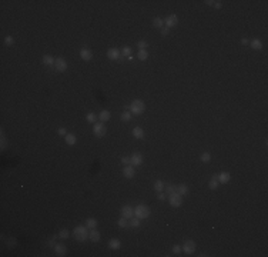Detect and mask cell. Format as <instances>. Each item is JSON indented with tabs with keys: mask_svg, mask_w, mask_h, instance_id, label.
Listing matches in <instances>:
<instances>
[{
	"mask_svg": "<svg viewBox=\"0 0 268 257\" xmlns=\"http://www.w3.org/2000/svg\"><path fill=\"white\" fill-rule=\"evenodd\" d=\"M177 193L181 194V196H185L188 193V187L185 184H180V186H177Z\"/></svg>",
	"mask_w": 268,
	"mask_h": 257,
	"instance_id": "23",
	"label": "cell"
},
{
	"mask_svg": "<svg viewBox=\"0 0 268 257\" xmlns=\"http://www.w3.org/2000/svg\"><path fill=\"white\" fill-rule=\"evenodd\" d=\"M99 119H100V121H107V120H110V112L108 110H103V112H100V114H99Z\"/></svg>",
	"mask_w": 268,
	"mask_h": 257,
	"instance_id": "21",
	"label": "cell"
},
{
	"mask_svg": "<svg viewBox=\"0 0 268 257\" xmlns=\"http://www.w3.org/2000/svg\"><path fill=\"white\" fill-rule=\"evenodd\" d=\"M54 240H56V236H54L53 239L49 240V247H54Z\"/></svg>",
	"mask_w": 268,
	"mask_h": 257,
	"instance_id": "43",
	"label": "cell"
},
{
	"mask_svg": "<svg viewBox=\"0 0 268 257\" xmlns=\"http://www.w3.org/2000/svg\"><path fill=\"white\" fill-rule=\"evenodd\" d=\"M130 161H131V164L133 166H140L141 163H143V156L138 153H134L131 157H130Z\"/></svg>",
	"mask_w": 268,
	"mask_h": 257,
	"instance_id": "13",
	"label": "cell"
},
{
	"mask_svg": "<svg viewBox=\"0 0 268 257\" xmlns=\"http://www.w3.org/2000/svg\"><path fill=\"white\" fill-rule=\"evenodd\" d=\"M86 226H87V229H96L97 227V220L96 219H87Z\"/></svg>",
	"mask_w": 268,
	"mask_h": 257,
	"instance_id": "25",
	"label": "cell"
},
{
	"mask_svg": "<svg viewBox=\"0 0 268 257\" xmlns=\"http://www.w3.org/2000/svg\"><path fill=\"white\" fill-rule=\"evenodd\" d=\"M106 132H107V129H106V126L103 124V121H97V123L94 124V127H93V133H94L97 137L106 136Z\"/></svg>",
	"mask_w": 268,
	"mask_h": 257,
	"instance_id": "5",
	"label": "cell"
},
{
	"mask_svg": "<svg viewBox=\"0 0 268 257\" xmlns=\"http://www.w3.org/2000/svg\"><path fill=\"white\" fill-rule=\"evenodd\" d=\"M137 57H138L140 60H147V59H149V51L147 50H138Z\"/></svg>",
	"mask_w": 268,
	"mask_h": 257,
	"instance_id": "26",
	"label": "cell"
},
{
	"mask_svg": "<svg viewBox=\"0 0 268 257\" xmlns=\"http://www.w3.org/2000/svg\"><path fill=\"white\" fill-rule=\"evenodd\" d=\"M4 42H6L7 46H12V44H13V37H12V36H7V37L4 39Z\"/></svg>",
	"mask_w": 268,
	"mask_h": 257,
	"instance_id": "39",
	"label": "cell"
},
{
	"mask_svg": "<svg viewBox=\"0 0 268 257\" xmlns=\"http://www.w3.org/2000/svg\"><path fill=\"white\" fill-rule=\"evenodd\" d=\"M205 3H207V4H210V6H213V4H214V1H211V0H207Z\"/></svg>",
	"mask_w": 268,
	"mask_h": 257,
	"instance_id": "47",
	"label": "cell"
},
{
	"mask_svg": "<svg viewBox=\"0 0 268 257\" xmlns=\"http://www.w3.org/2000/svg\"><path fill=\"white\" fill-rule=\"evenodd\" d=\"M117 224H118V227L124 229V227H127V226H128V219H126V217H121V219L117 222Z\"/></svg>",
	"mask_w": 268,
	"mask_h": 257,
	"instance_id": "29",
	"label": "cell"
},
{
	"mask_svg": "<svg viewBox=\"0 0 268 257\" xmlns=\"http://www.w3.org/2000/svg\"><path fill=\"white\" fill-rule=\"evenodd\" d=\"M54 62H56V59H54L53 56H49V54L43 56V64H47V66H54Z\"/></svg>",
	"mask_w": 268,
	"mask_h": 257,
	"instance_id": "18",
	"label": "cell"
},
{
	"mask_svg": "<svg viewBox=\"0 0 268 257\" xmlns=\"http://www.w3.org/2000/svg\"><path fill=\"white\" fill-rule=\"evenodd\" d=\"M218 180V183H221V184H227L228 181H230V179H231V176H230V173H227V171H222V173H220L218 176H216Z\"/></svg>",
	"mask_w": 268,
	"mask_h": 257,
	"instance_id": "9",
	"label": "cell"
},
{
	"mask_svg": "<svg viewBox=\"0 0 268 257\" xmlns=\"http://www.w3.org/2000/svg\"><path fill=\"white\" fill-rule=\"evenodd\" d=\"M134 216L138 217L140 220L149 219L150 217V209L146 204H138L137 207H134Z\"/></svg>",
	"mask_w": 268,
	"mask_h": 257,
	"instance_id": "2",
	"label": "cell"
},
{
	"mask_svg": "<svg viewBox=\"0 0 268 257\" xmlns=\"http://www.w3.org/2000/svg\"><path fill=\"white\" fill-rule=\"evenodd\" d=\"M183 251L185 254H193L195 251V243L193 240H187L184 243V246H183Z\"/></svg>",
	"mask_w": 268,
	"mask_h": 257,
	"instance_id": "7",
	"label": "cell"
},
{
	"mask_svg": "<svg viewBox=\"0 0 268 257\" xmlns=\"http://www.w3.org/2000/svg\"><path fill=\"white\" fill-rule=\"evenodd\" d=\"M88 239L91 240L93 243H96V241L100 240V233H99L96 229H91V231H90V234H88Z\"/></svg>",
	"mask_w": 268,
	"mask_h": 257,
	"instance_id": "16",
	"label": "cell"
},
{
	"mask_svg": "<svg viewBox=\"0 0 268 257\" xmlns=\"http://www.w3.org/2000/svg\"><path fill=\"white\" fill-rule=\"evenodd\" d=\"M64 139H66V143L68 146H74L77 143V137L74 136V134H67Z\"/></svg>",
	"mask_w": 268,
	"mask_h": 257,
	"instance_id": "20",
	"label": "cell"
},
{
	"mask_svg": "<svg viewBox=\"0 0 268 257\" xmlns=\"http://www.w3.org/2000/svg\"><path fill=\"white\" fill-rule=\"evenodd\" d=\"M86 119H87V121L93 123V121H96V114H93V113H88V114L86 116Z\"/></svg>",
	"mask_w": 268,
	"mask_h": 257,
	"instance_id": "37",
	"label": "cell"
},
{
	"mask_svg": "<svg viewBox=\"0 0 268 257\" xmlns=\"http://www.w3.org/2000/svg\"><path fill=\"white\" fill-rule=\"evenodd\" d=\"M222 4H221V1L220 0H217V1H214V7H217V9H220Z\"/></svg>",
	"mask_w": 268,
	"mask_h": 257,
	"instance_id": "44",
	"label": "cell"
},
{
	"mask_svg": "<svg viewBox=\"0 0 268 257\" xmlns=\"http://www.w3.org/2000/svg\"><path fill=\"white\" fill-rule=\"evenodd\" d=\"M166 190H167V194H171V193L177 191V186H174V184H168Z\"/></svg>",
	"mask_w": 268,
	"mask_h": 257,
	"instance_id": "36",
	"label": "cell"
},
{
	"mask_svg": "<svg viewBox=\"0 0 268 257\" xmlns=\"http://www.w3.org/2000/svg\"><path fill=\"white\" fill-rule=\"evenodd\" d=\"M177 24H178V17L175 15H171V16H168L166 19V27H168V29H171V27H174Z\"/></svg>",
	"mask_w": 268,
	"mask_h": 257,
	"instance_id": "10",
	"label": "cell"
},
{
	"mask_svg": "<svg viewBox=\"0 0 268 257\" xmlns=\"http://www.w3.org/2000/svg\"><path fill=\"white\" fill-rule=\"evenodd\" d=\"M121 163L123 164H130L131 161H130V157H121Z\"/></svg>",
	"mask_w": 268,
	"mask_h": 257,
	"instance_id": "41",
	"label": "cell"
},
{
	"mask_svg": "<svg viewBox=\"0 0 268 257\" xmlns=\"http://www.w3.org/2000/svg\"><path fill=\"white\" fill-rule=\"evenodd\" d=\"M251 47L254 49V50H261V49H262V43H261V40L254 39V40L251 42Z\"/></svg>",
	"mask_w": 268,
	"mask_h": 257,
	"instance_id": "22",
	"label": "cell"
},
{
	"mask_svg": "<svg viewBox=\"0 0 268 257\" xmlns=\"http://www.w3.org/2000/svg\"><path fill=\"white\" fill-rule=\"evenodd\" d=\"M68 234H70V233H68V230H66V229H63V230H61V231L59 233V237H60V239H63V240H64V239H67V237H68Z\"/></svg>",
	"mask_w": 268,
	"mask_h": 257,
	"instance_id": "34",
	"label": "cell"
},
{
	"mask_svg": "<svg viewBox=\"0 0 268 257\" xmlns=\"http://www.w3.org/2000/svg\"><path fill=\"white\" fill-rule=\"evenodd\" d=\"M128 226H131V227H138V226H140V219L135 217V216H133L131 219H128Z\"/></svg>",
	"mask_w": 268,
	"mask_h": 257,
	"instance_id": "24",
	"label": "cell"
},
{
	"mask_svg": "<svg viewBox=\"0 0 268 257\" xmlns=\"http://www.w3.org/2000/svg\"><path fill=\"white\" fill-rule=\"evenodd\" d=\"M57 133H59L60 136H64V137L67 136V132H66V129H64V127H60V129L57 130Z\"/></svg>",
	"mask_w": 268,
	"mask_h": 257,
	"instance_id": "40",
	"label": "cell"
},
{
	"mask_svg": "<svg viewBox=\"0 0 268 257\" xmlns=\"http://www.w3.org/2000/svg\"><path fill=\"white\" fill-rule=\"evenodd\" d=\"M121 120H123V121H130V120H131V113H130V112H124V113L121 114Z\"/></svg>",
	"mask_w": 268,
	"mask_h": 257,
	"instance_id": "32",
	"label": "cell"
},
{
	"mask_svg": "<svg viewBox=\"0 0 268 257\" xmlns=\"http://www.w3.org/2000/svg\"><path fill=\"white\" fill-rule=\"evenodd\" d=\"M163 23H164V21H163L160 17H155V19L153 20V26L157 27V29H161V27H163Z\"/></svg>",
	"mask_w": 268,
	"mask_h": 257,
	"instance_id": "27",
	"label": "cell"
},
{
	"mask_svg": "<svg viewBox=\"0 0 268 257\" xmlns=\"http://www.w3.org/2000/svg\"><path fill=\"white\" fill-rule=\"evenodd\" d=\"M134 216V207L133 206H124L121 209V217H126V219H131Z\"/></svg>",
	"mask_w": 268,
	"mask_h": 257,
	"instance_id": "8",
	"label": "cell"
},
{
	"mask_svg": "<svg viewBox=\"0 0 268 257\" xmlns=\"http://www.w3.org/2000/svg\"><path fill=\"white\" fill-rule=\"evenodd\" d=\"M241 43H242V44H248V40H247V39H242Z\"/></svg>",
	"mask_w": 268,
	"mask_h": 257,
	"instance_id": "46",
	"label": "cell"
},
{
	"mask_svg": "<svg viewBox=\"0 0 268 257\" xmlns=\"http://www.w3.org/2000/svg\"><path fill=\"white\" fill-rule=\"evenodd\" d=\"M163 188H164V183H163L161 180H157V181L154 183V190H155V191H161Z\"/></svg>",
	"mask_w": 268,
	"mask_h": 257,
	"instance_id": "30",
	"label": "cell"
},
{
	"mask_svg": "<svg viewBox=\"0 0 268 257\" xmlns=\"http://www.w3.org/2000/svg\"><path fill=\"white\" fill-rule=\"evenodd\" d=\"M133 136L135 137V139H143V137H144V130H143L141 127H134Z\"/></svg>",
	"mask_w": 268,
	"mask_h": 257,
	"instance_id": "19",
	"label": "cell"
},
{
	"mask_svg": "<svg viewBox=\"0 0 268 257\" xmlns=\"http://www.w3.org/2000/svg\"><path fill=\"white\" fill-rule=\"evenodd\" d=\"M181 251H183V247H181V246H178V244L173 246V253H174V254H180Z\"/></svg>",
	"mask_w": 268,
	"mask_h": 257,
	"instance_id": "35",
	"label": "cell"
},
{
	"mask_svg": "<svg viewBox=\"0 0 268 257\" xmlns=\"http://www.w3.org/2000/svg\"><path fill=\"white\" fill-rule=\"evenodd\" d=\"M200 159H201V161H202V163H208V161L211 160V154L210 153H202Z\"/></svg>",
	"mask_w": 268,
	"mask_h": 257,
	"instance_id": "31",
	"label": "cell"
},
{
	"mask_svg": "<svg viewBox=\"0 0 268 257\" xmlns=\"http://www.w3.org/2000/svg\"><path fill=\"white\" fill-rule=\"evenodd\" d=\"M208 187L211 188V190H216V188L218 187V180H217V177H213V179L210 180V183H208Z\"/></svg>",
	"mask_w": 268,
	"mask_h": 257,
	"instance_id": "28",
	"label": "cell"
},
{
	"mask_svg": "<svg viewBox=\"0 0 268 257\" xmlns=\"http://www.w3.org/2000/svg\"><path fill=\"white\" fill-rule=\"evenodd\" d=\"M158 200H161V202H163V200H166V196H164L163 193H160V194H158Z\"/></svg>",
	"mask_w": 268,
	"mask_h": 257,
	"instance_id": "45",
	"label": "cell"
},
{
	"mask_svg": "<svg viewBox=\"0 0 268 257\" xmlns=\"http://www.w3.org/2000/svg\"><path fill=\"white\" fill-rule=\"evenodd\" d=\"M168 202H170V204L173 207H180L183 204V196L178 194L177 191H174V193L168 194Z\"/></svg>",
	"mask_w": 268,
	"mask_h": 257,
	"instance_id": "4",
	"label": "cell"
},
{
	"mask_svg": "<svg viewBox=\"0 0 268 257\" xmlns=\"http://www.w3.org/2000/svg\"><path fill=\"white\" fill-rule=\"evenodd\" d=\"M147 46H149V43H147V42H144V40H141V42H138V43H137V47H138L140 50H146V49H147Z\"/></svg>",
	"mask_w": 268,
	"mask_h": 257,
	"instance_id": "33",
	"label": "cell"
},
{
	"mask_svg": "<svg viewBox=\"0 0 268 257\" xmlns=\"http://www.w3.org/2000/svg\"><path fill=\"white\" fill-rule=\"evenodd\" d=\"M120 56H121V53L118 49H108V51H107V57L110 60H117V59H120Z\"/></svg>",
	"mask_w": 268,
	"mask_h": 257,
	"instance_id": "11",
	"label": "cell"
},
{
	"mask_svg": "<svg viewBox=\"0 0 268 257\" xmlns=\"http://www.w3.org/2000/svg\"><path fill=\"white\" fill-rule=\"evenodd\" d=\"M54 251H56L57 256H66L67 254V249L66 246H63V244H56L54 246Z\"/></svg>",
	"mask_w": 268,
	"mask_h": 257,
	"instance_id": "15",
	"label": "cell"
},
{
	"mask_svg": "<svg viewBox=\"0 0 268 257\" xmlns=\"http://www.w3.org/2000/svg\"><path fill=\"white\" fill-rule=\"evenodd\" d=\"M80 56H82V59H83V60H86V62H88V60H91V59H93V53H91V50H90V49H87V47L82 49V51H80Z\"/></svg>",
	"mask_w": 268,
	"mask_h": 257,
	"instance_id": "12",
	"label": "cell"
},
{
	"mask_svg": "<svg viewBox=\"0 0 268 257\" xmlns=\"http://www.w3.org/2000/svg\"><path fill=\"white\" fill-rule=\"evenodd\" d=\"M54 69H56L57 71H60V73L66 71V70H67V62L63 59V57H59V59H56V62H54Z\"/></svg>",
	"mask_w": 268,
	"mask_h": 257,
	"instance_id": "6",
	"label": "cell"
},
{
	"mask_svg": "<svg viewBox=\"0 0 268 257\" xmlns=\"http://www.w3.org/2000/svg\"><path fill=\"white\" fill-rule=\"evenodd\" d=\"M168 32H170V29H168V27H163V29H161V34H163V36H167Z\"/></svg>",
	"mask_w": 268,
	"mask_h": 257,
	"instance_id": "42",
	"label": "cell"
},
{
	"mask_svg": "<svg viewBox=\"0 0 268 257\" xmlns=\"http://www.w3.org/2000/svg\"><path fill=\"white\" fill-rule=\"evenodd\" d=\"M130 53H131V47H128V46L123 47V56H130Z\"/></svg>",
	"mask_w": 268,
	"mask_h": 257,
	"instance_id": "38",
	"label": "cell"
},
{
	"mask_svg": "<svg viewBox=\"0 0 268 257\" xmlns=\"http://www.w3.org/2000/svg\"><path fill=\"white\" fill-rule=\"evenodd\" d=\"M73 234H74V239L79 240V241H86L88 239V229L87 226H77L74 230H73Z\"/></svg>",
	"mask_w": 268,
	"mask_h": 257,
	"instance_id": "1",
	"label": "cell"
},
{
	"mask_svg": "<svg viewBox=\"0 0 268 257\" xmlns=\"http://www.w3.org/2000/svg\"><path fill=\"white\" fill-rule=\"evenodd\" d=\"M130 109H131V113L133 114H143L146 112V104L143 100H133L131 104H130Z\"/></svg>",
	"mask_w": 268,
	"mask_h": 257,
	"instance_id": "3",
	"label": "cell"
},
{
	"mask_svg": "<svg viewBox=\"0 0 268 257\" xmlns=\"http://www.w3.org/2000/svg\"><path fill=\"white\" fill-rule=\"evenodd\" d=\"M108 247H110L111 250H118V249L121 247V243H120V240H117V239H111L108 241Z\"/></svg>",
	"mask_w": 268,
	"mask_h": 257,
	"instance_id": "17",
	"label": "cell"
},
{
	"mask_svg": "<svg viewBox=\"0 0 268 257\" xmlns=\"http://www.w3.org/2000/svg\"><path fill=\"white\" fill-rule=\"evenodd\" d=\"M123 174L127 177V179H133L135 176V170H134V166H126L124 170H123Z\"/></svg>",
	"mask_w": 268,
	"mask_h": 257,
	"instance_id": "14",
	"label": "cell"
}]
</instances>
